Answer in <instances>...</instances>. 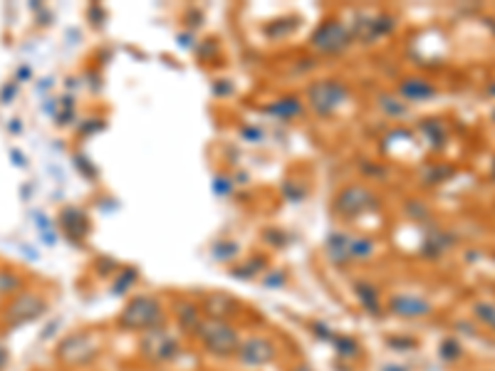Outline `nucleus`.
Wrapping results in <instances>:
<instances>
[{"mask_svg": "<svg viewBox=\"0 0 495 371\" xmlns=\"http://www.w3.org/2000/svg\"><path fill=\"white\" fill-rule=\"evenodd\" d=\"M292 371H312V369H308L305 364H300V366H295V369H292Z\"/></svg>", "mask_w": 495, "mask_h": 371, "instance_id": "13", "label": "nucleus"}, {"mask_svg": "<svg viewBox=\"0 0 495 371\" xmlns=\"http://www.w3.org/2000/svg\"><path fill=\"white\" fill-rule=\"evenodd\" d=\"M116 327L124 332H151L167 327V307L157 295H139L124 305L116 317Z\"/></svg>", "mask_w": 495, "mask_h": 371, "instance_id": "1", "label": "nucleus"}, {"mask_svg": "<svg viewBox=\"0 0 495 371\" xmlns=\"http://www.w3.org/2000/svg\"><path fill=\"white\" fill-rule=\"evenodd\" d=\"M178 352H181V339L177 335H171L167 327L144 332L142 354L146 362L168 364L177 359Z\"/></svg>", "mask_w": 495, "mask_h": 371, "instance_id": "6", "label": "nucleus"}, {"mask_svg": "<svg viewBox=\"0 0 495 371\" xmlns=\"http://www.w3.org/2000/svg\"><path fill=\"white\" fill-rule=\"evenodd\" d=\"M238 362L243 366H250V369H260V366H268L273 364L278 356H280V346L275 339L266 335H253L243 336L238 346Z\"/></svg>", "mask_w": 495, "mask_h": 371, "instance_id": "5", "label": "nucleus"}, {"mask_svg": "<svg viewBox=\"0 0 495 371\" xmlns=\"http://www.w3.org/2000/svg\"><path fill=\"white\" fill-rule=\"evenodd\" d=\"M37 371H50V369H37Z\"/></svg>", "mask_w": 495, "mask_h": 371, "instance_id": "14", "label": "nucleus"}, {"mask_svg": "<svg viewBox=\"0 0 495 371\" xmlns=\"http://www.w3.org/2000/svg\"><path fill=\"white\" fill-rule=\"evenodd\" d=\"M174 319H177V325L184 329L186 335H196L206 319L204 307H201L198 302H191V300L178 302L177 307H174Z\"/></svg>", "mask_w": 495, "mask_h": 371, "instance_id": "8", "label": "nucleus"}, {"mask_svg": "<svg viewBox=\"0 0 495 371\" xmlns=\"http://www.w3.org/2000/svg\"><path fill=\"white\" fill-rule=\"evenodd\" d=\"M47 312V300L45 295L35 290H23L18 295H13L10 300L3 302L0 307V322L8 329L23 327L27 322H35Z\"/></svg>", "mask_w": 495, "mask_h": 371, "instance_id": "4", "label": "nucleus"}, {"mask_svg": "<svg viewBox=\"0 0 495 371\" xmlns=\"http://www.w3.org/2000/svg\"><path fill=\"white\" fill-rule=\"evenodd\" d=\"M196 339L206 354L226 359V356H236L240 346V332L236 325L223 322V319H204V325L196 332Z\"/></svg>", "mask_w": 495, "mask_h": 371, "instance_id": "3", "label": "nucleus"}, {"mask_svg": "<svg viewBox=\"0 0 495 371\" xmlns=\"http://www.w3.org/2000/svg\"><path fill=\"white\" fill-rule=\"evenodd\" d=\"M391 315H397L401 319H419L431 315V302L419 297V295H394L389 305H384Z\"/></svg>", "mask_w": 495, "mask_h": 371, "instance_id": "7", "label": "nucleus"}, {"mask_svg": "<svg viewBox=\"0 0 495 371\" xmlns=\"http://www.w3.org/2000/svg\"><path fill=\"white\" fill-rule=\"evenodd\" d=\"M381 371H404V369H401V366H394V364H391V366H384V369H381Z\"/></svg>", "mask_w": 495, "mask_h": 371, "instance_id": "12", "label": "nucleus"}, {"mask_svg": "<svg viewBox=\"0 0 495 371\" xmlns=\"http://www.w3.org/2000/svg\"><path fill=\"white\" fill-rule=\"evenodd\" d=\"M476 319L480 325H486L488 329H493L495 332V302H476Z\"/></svg>", "mask_w": 495, "mask_h": 371, "instance_id": "10", "label": "nucleus"}, {"mask_svg": "<svg viewBox=\"0 0 495 371\" xmlns=\"http://www.w3.org/2000/svg\"><path fill=\"white\" fill-rule=\"evenodd\" d=\"M99 354H102V339L89 329H77L55 346V362L62 369H85L97 362Z\"/></svg>", "mask_w": 495, "mask_h": 371, "instance_id": "2", "label": "nucleus"}, {"mask_svg": "<svg viewBox=\"0 0 495 371\" xmlns=\"http://www.w3.org/2000/svg\"><path fill=\"white\" fill-rule=\"evenodd\" d=\"M8 364H10V352H8V346H5V345H3V342H0V371L8 369Z\"/></svg>", "mask_w": 495, "mask_h": 371, "instance_id": "11", "label": "nucleus"}, {"mask_svg": "<svg viewBox=\"0 0 495 371\" xmlns=\"http://www.w3.org/2000/svg\"><path fill=\"white\" fill-rule=\"evenodd\" d=\"M23 290H25V277L13 267H0V300H10Z\"/></svg>", "mask_w": 495, "mask_h": 371, "instance_id": "9", "label": "nucleus"}]
</instances>
